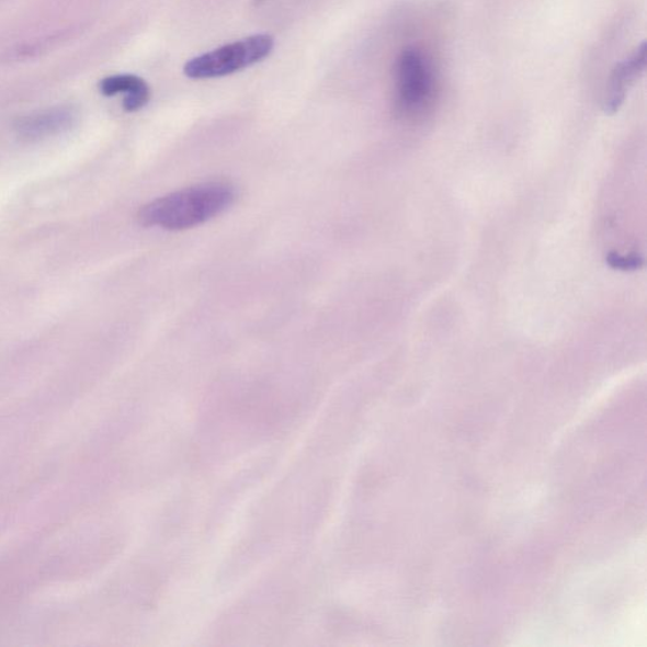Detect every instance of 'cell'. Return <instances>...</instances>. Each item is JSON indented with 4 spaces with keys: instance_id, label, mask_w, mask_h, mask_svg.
<instances>
[{
    "instance_id": "cell-1",
    "label": "cell",
    "mask_w": 647,
    "mask_h": 647,
    "mask_svg": "<svg viewBox=\"0 0 647 647\" xmlns=\"http://www.w3.org/2000/svg\"><path fill=\"white\" fill-rule=\"evenodd\" d=\"M236 190L228 182L212 181L156 198L140 209L145 227L184 230L217 217L234 204Z\"/></svg>"
},
{
    "instance_id": "cell-2",
    "label": "cell",
    "mask_w": 647,
    "mask_h": 647,
    "mask_svg": "<svg viewBox=\"0 0 647 647\" xmlns=\"http://www.w3.org/2000/svg\"><path fill=\"white\" fill-rule=\"evenodd\" d=\"M273 46L275 39L270 35L239 39L189 60L184 66V73L189 79L195 80L227 77L261 63L270 56Z\"/></svg>"
},
{
    "instance_id": "cell-3",
    "label": "cell",
    "mask_w": 647,
    "mask_h": 647,
    "mask_svg": "<svg viewBox=\"0 0 647 647\" xmlns=\"http://www.w3.org/2000/svg\"><path fill=\"white\" fill-rule=\"evenodd\" d=\"M435 79L428 57L419 48H405L396 64V106L405 117L424 112L433 101Z\"/></svg>"
},
{
    "instance_id": "cell-4",
    "label": "cell",
    "mask_w": 647,
    "mask_h": 647,
    "mask_svg": "<svg viewBox=\"0 0 647 647\" xmlns=\"http://www.w3.org/2000/svg\"><path fill=\"white\" fill-rule=\"evenodd\" d=\"M646 43L636 48V52L622 60L613 68L610 86L605 91L603 111L608 114H615L626 101L627 90L632 87L646 68Z\"/></svg>"
},
{
    "instance_id": "cell-5",
    "label": "cell",
    "mask_w": 647,
    "mask_h": 647,
    "mask_svg": "<svg viewBox=\"0 0 647 647\" xmlns=\"http://www.w3.org/2000/svg\"><path fill=\"white\" fill-rule=\"evenodd\" d=\"M75 121H77V113L71 107L56 106L27 115L16 123L15 129L22 138L36 140L68 130Z\"/></svg>"
},
{
    "instance_id": "cell-6",
    "label": "cell",
    "mask_w": 647,
    "mask_h": 647,
    "mask_svg": "<svg viewBox=\"0 0 647 647\" xmlns=\"http://www.w3.org/2000/svg\"><path fill=\"white\" fill-rule=\"evenodd\" d=\"M102 94L113 97L124 94L123 106L127 112H137L143 110L151 97V90L147 82L136 75L123 73L114 75L101 82Z\"/></svg>"
},
{
    "instance_id": "cell-7",
    "label": "cell",
    "mask_w": 647,
    "mask_h": 647,
    "mask_svg": "<svg viewBox=\"0 0 647 647\" xmlns=\"http://www.w3.org/2000/svg\"><path fill=\"white\" fill-rule=\"evenodd\" d=\"M608 262L612 269L632 271L642 268L644 260L637 253L621 256L616 252H611L608 256Z\"/></svg>"
},
{
    "instance_id": "cell-8",
    "label": "cell",
    "mask_w": 647,
    "mask_h": 647,
    "mask_svg": "<svg viewBox=\"0 0 647 647\" xmlns=\"http://www.w3.org/2000/svg\"><path fill=\"white\" fill-rule=\"evenodd\" d=\"M264 0H256V3H262Z\"/></svg>"
}]
</instances>
